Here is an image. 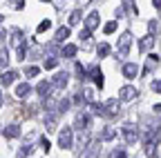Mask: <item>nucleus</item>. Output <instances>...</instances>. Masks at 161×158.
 Returning a JSON list of instances; mask_svg holds the SVG:
<instances>
[{
	"mask_svg": "<svg viewBox=\"0 0 161 158\" xmlns=\"http://www.w3.org/2000/svg\"><path fill=\"white\" fill-rule=\"evenodd\" d=\"M0 23H3V16H0Z\"/></svg>",
	"mask_w": 161,
	"mask_h": 158,
	"instance_id": "obj_43",
	"label": "nucleus"
},
{
	"mask_svg": "<svg viewBox=\"0 0 161 158\" xmlns=\"http://www.w3.org/2000/svg\"><path fill=\"white\" fill-rule=\"evenodd\" d=\"M112 158H128V156H125V151H123V149H121V151H114V154H112Z\"/></svg>",
	"mask_w": 161,
	"mask_h": 158,
	"instance_id": "obj_37",
	"label": "nucleus"
},
{
	"mask_svg": "<svg viewBox=\"0 0 161 158\" xmlns=\"http://www.w3.org/2000/svg\"><path fill=\"white\" fill-rule=\"evenodd\" d=\"M74 69H76V74H78L80 80H85V78H87V71H85V67L80 65V63H76V65H74Z\"/></svg>",
	"mask_w": 161,
	"mask_h": 158,
	"instance_id": "obj_24",
	"label": "nucleus"
},
{
	"mask_svg": "<svg viewBox=\"0 0 161 158\" xmlns=\"http://www.w3.org/2000/svg\"><path fill=\"white\" fill-rule=\"evenodd\" d=\"M0 105H3V94H0Z\"/></svg>",
	"mask_w": 161,
	"mask_h": 158,
	"instance_id": "obj_42",
	"label": "nucleus"
},
{
	"mask_svg": "<svg viewBox=\"0 0 161 158\" xmlns=\"http://www.w3.org/2000/svg\"><path fill=\"white\" fill-rule=\"evenodd\" d=\"M134 96H136V89L130 87V85H125V87L119 89V98H121V100H132Z\"/></svg>",
	"mask_w": 161,
	"mask_h": 158,
	"instance_id": "obj_10",
	"label": "nucleus"
},
{
	"mask_svg": "<svg viewBox=\"0 0 161 158\" xmlns=\"http://www.w3.org/2000/svg\"><path fill=\"white\" fill-rule=\"evenodd\" d=\"M78 36H80V40H90V36H92V33H90V31H85V29H83V31H80V33H78Z\"/></svg>",
	"mask_w": 161,
	"mask_h": 158,
	"instance_id": "obj_35",
	"label": "nucleus"
},
{
	"mask_svg": "<svg viewBox=\"0 0 161 158\" xmlns=\"http://www.w3.org/2000/svg\"><path fill=\"white\" fill-rule=\"evenodd\" d=\"M7 65H9V51L3 47L0 49V69H7Z\"/></svg>",
	"mask_w": 161,
	"mask_h": 158,
	"instance_id": "obj_20",
	"label": "nucleus"
},
{
	"mask_svg": "<svg viewBox=\"0 0 161 158\" xmlns=\"http://www.w3.org/2000/svg\"><path fill=\"white\" fill-rule=\"evenodd\" d=\"M74 103H76V105H80V103H83V96L76 94V96H74Z\"/></svg>",
	"mask_w": 161,
	"mask_h": 158,
	"instance_id": "obj_38",
	"label": "nucleus"
},
{
	"mask_svg": "<svg viewBox=\"0 0 161 158\" xmlns=\"http://www.w3.org/2000/svg\"><path fill=\"white\" fill-rule=\"evenodd\" d=\"M31 94V87H29V83H20L18 87H16V96L18 98H27Z\"/></svg>",
	"mask_w": 161,
	"mask_h": 158,
	"instance_id": "obj_15",
	"label": "nucleus"
},
{
	"mask_svg": "<svg viewBox=\"0 0 161 158\" xmlns=\"http://www.w3.org/2000/svg\"><path fill=\"white\" fill-rule=\"evenodd\" d=\"M31 151H34V147H31V143H25V145H23V149H20V151H18V156H16V158H27V156H29Z\"/></svg>",
	"mask_w": 161,
	"mask_h": 158,
	"instance_id": "obj_21",
	"label": "nucleus"
},
{
	"mask_svg": "<svg viewBox=\"0 0 161 158\" xmlns=\"http://www.w3.org/2000/svg\"><path fill=\"white\" fill-rule=\"evenodd\" d=\"M114 136H116V131H114L112 127H105V131L101 134V140H112Z\"/></svg>",
	"mask_w": 161,
	"mask_h": 158,
	"instance_id": "obj_23",
	"label": "nucleus"
},
{
	"mask_svg": "<svg viewBox=\"0 0 161 158\" xmlns=\"http://www.w3.org/2000/svg\"><path fill=\"white\" fill-rule=\"evenodd\" d=\"M36 91L43 96V98H47L49 96V91H52V83H47V80H40L38 85H36Z\"/></svg>",
	"mask_w": 161,
	"mask_h": 158,
	"instance_id": "obj_13",
	"label": "nucleus"
},
{
	"mask_svg": "<svg viewBox=\"0 0 161 158\" xmlns=\"http://www.w3.org/2000/svg\"><path fill=\"white\" fill-rule=\"evenodd\" d=\"M3 134L11 140V138H18V136H20V127H18V125H9L7 129H3Z\"/></svg>",
	"mask_w": 161,
	"mask_h": 158,
	"instance_id": "obj_18",
	"label": "nucleus"
},
{
	"mask_svg": "<svg viewBox=\"0 0 161 158\" xmlns=\"http://www.w3.org/2000/svg\"><path fill=\"white\" fill-rule=\"evenodd\" d=\"M72 140H74V136H72V129L69 127H63V129L58 131V147L69 149L72 147Z\"/></svg>",
	"mask_w": 161,
	"mask_h": 158,
	"instance_id": "obj_4",
	"label": "nucleus"
},
{
	"mask_svg": "<svg viewBox=\"0 0 161 158\" xmlns=\"http://www.w3.org/2000/svg\"><path fill=\"white\" fill-rule=\"evenodd\" d=\"M87 78H92V80L96 83V87L98 89H103V71H101V67L98 65H94L92 69H90V76Z\"/></svg>",
	"mask_w": 161,
	"mask_h": 158,
	"instance_id": "obj_7",
	"label": "nucleus"
},
{
	"mask_svg": "<svg viewBox=\"0 0 161 158\" xmlns=\"http://www.w3.org/2000/svg\"><path fill=\"white\" fill-rule=\"evenodd\" d=\"M103 31H105V33H114V31H116V23H108V25L103 27Z\"/></svg>",
	"mask_w": 161,
	"mask_h": 158,
	"instance_id": "obj_32",
	"label": "nucleus"
},
{
	"mask_svg": "<svg viewBox=\"0 0 161 158\" xmlns=\"http://www.w3.org/2000/svg\"><path fill=\"white\" fill-rule=\"evenodd\" d=\"M16 78H18V71H16V69H11V71H3V76H0V83H3L5 87H9V85L16 80Z\"/></svg>",
	"mask_w": 161,
	"mask_h": 158,
	"instance_id": "obj_12",
	"label": "nucleus"
},
{
	"mask_svg": "<svg viewBox=\"0 0 161 158\" xmlns=\"http://www.w3.org/2000/svg\"><path fill=\"white\" fill-rule=\"evenodd\" d=\"M152 45H154V38L148 33V36H143V38H141V43H139V49H141V51H148Z\"/></svg>",
	"mask_w": 161,
	"mask_h": 158,
	"instance_id": "obj_17",
	"label": "nucleus"
},
{
	"mask_svg": "<svg viewBox=\"0 0 161 158\" xmlns=\"http://www.w3.org/2000/svg\"><path fill=\"white\" fill-rule=\"evenodd\" d=\"M130 45H132V33H130V31H125L123 36L119 38V43H116V54H119L121 58H125V56H128V51H130Z\"/></svg>",
	"mask_w": 161,
	"mask_h": 158,
	"instance_id": "obj_3",
	"label": "nucleus"
},
{
	"mask_svg": "<svg viewBox=\"0 0 161 158\" xmlns=\"http://www.w3.org/2000/svg\"><path fill=\"white\" fill-rule=\"evenodd\" d=\"M14 7H16V9H23V7H25V3H23V0H18V3H14Z\"/></svg>",
	"mask_w": 161,
	"mask_h": 158,
	"instance_id": "obj_39",
	"label": "nucleus"
},
{
	"mask_svg": "<svg viewBox=\"0 0 161 158\" xmlns=\"http://www.w3.org/2000/svg\"><path fill=\"white\" fill-rule=\"evenodd\" d=\"M98 149H101V140L92 143V145H90V149H87V154H85L83 158H98Z\"/></svg>",
	"mask_w": 161,
	"mask_h": 158,
	"instance_id": "obj_19",
	"label": "nucleus"
},
{
	"mask_svg": "<svg viewBox=\"0 0 161 158\" xmlns=\"http://www.w3.org/2000/svg\"><path fill=\"white\" fill-rule=\"evenodd\" d=\"M67 71H58L56 76H54V80H52V87H56V89H65L67 87Z\"/></svg>",
	"mask_w": 161,
	"mask_h": 158,
	"instance_id": "obj_6",
	"label": "nucleus"
},
{
	"mask_svg": "<svg viewBox=\"0 0 161 158\" xmlns=\"http://www.w3.org/2000/svg\"><path fill=\"white\" fill-rule=\"evenodd\" d=\"M152 89H154L157 94H161V80H154V83H152Z\"/></svg>",
	"mask_w": 161,
	"mask_h": 158,
	"instance_id": "obj_36",
	"label": "nucleus"
},
{
	"mask_svg": "<svg viewBox=\"0 0 161 158\" xmlns=\"http://www.w3.org/2000/svg\"><path fill=\"white\" fill-rule=\"evenodd\" d=\"M108 54H110V45H108V43H101V45H98V56L105 58Z\"/></svg>",
	"mask_w": 161,
	"mask_h": 158,
	"instance_id": "obj_26",
	"label": "nucleus"
},
{
	"mask_svg": "<svg viewBox=\"0 0 161 158\" xmlns=\"http://www.w3.org/2000/svg\"><path fill=\"white\" fill-rule=\"evenodd\" d=\"M69 38V27H60L58 31H56V36H54V43L58 45V43H65Z\"/></svg>",
	"mask_w": 161,
	"mask_h": 158,
	"instance_id": "obj_14",
	"label": "nucleus"
},
{
	"mask_svg": "<svg viewBox=\"0 0 161 158\" xmlns=\"http://www.w3.org/2000/svg\"><path fill=\"white\" fill-rule=\"evenodd\" d=\"M80 18H83V13H80V11H72V16H69V25H78Z\"/></svg>",
	"mask_w": 161,
	"mask_h": 158,
	"instance_id": "obj_28",
	"label": "nucleus"
},
{
	"mask_svg": "<svg viewBox=\"0 0 161 158\" xmlns=\"http://www.w3.org/2000/svg\"><path fill=\"white\" fill-rule=\"evenodd\" d=\"M56 65H58V58H54V56L45 58V69H54Z\"/></svg>",
	"mask_w": 161,
	"mask_h": 158,
	"instance_id": "obj_27",
	"label": "nucleus"
},
{
	"mask_svg": "<svg viewBox=\"0 0 161 158\" xmlns=\"http://www.w3.org/2000/svg\"><path fill=\"white\" fill-rule=\"evenodd\" d=\"M11 38H14V47H16V58L18 60H25L27 58V49H25V36L20 29H11Z\"/></svg>",
	"mask_w": 161,
	"mask_h": 158,
	"instance_id": "obj_1",
	"label": "nucleus"
},
{
	"mask_svg": "<svg viewBox=\"0 0 161 158\" xmlns=\"http://www.w3.org/2000/svg\"><path fill=\"white\" fill-rule=\"evenodd\" d=\"M148 29H150V36H152V33H157V31H159V23H157V20H150Z\"/></svg>",
	"mask_w": 161,
	"mask_h": 158,
	"instance_id": "obj_33",
	"label": "nucleus"
},
{
	"mask_svg": "<svg viewBox=\"0 0 161 158\" xmlns=\"http://www.w3.org/2000/svg\"><path fill=\"white\" fill-rule=\"evenodd\" d=\"M3 38H5V31H3V29H0V43H3Z\"/></svg>",
	"mask_w": 161,
	"mask_h": 158,
	"instance_id": "obj_41",
	"label": "nucleus"
},
{
	"mask_svg": "<svg viewBox=\"0 0 161 158\" xmlns=\"http://www.w3.org/2000/svg\"><path fill=\"white\" fill-rule=\"evenodd\" d=\"M136 74H139V67H136L134 63L123 65V76H125V78H136Z\"/></svg>",
	"mask_w": 161,
	"mask_h": 158,
	"instance_id": "obj_16",
	"label": "nucleus"
},
{
	"mask_svg": "<svg viewBox=\"0 0 161 158\" xmlns=\"http://www.w3.org/2000/svg\"><path fill=\"white\" fill-rule=\"evenodd\" d=\"M119 114V98H110V100H105V105H101V114L103 118H114Z\"/></svg>",
	"mask_w": 161,
	"mask_h": 158,
	"instance_id": "obj_2",
	"label": "nucleus"
},
{
	"mask_svg": "<svg viewBox=\"0 0 161 158\" xmlns=\"http://www.w3.org/2000/svg\"><path fill=\"white\" fill-rule=\"evenodd\" d=\"M38 71H40L38 67H27V71H25V74H27V76L31 78V76H38Z\"/></svg>",
	"mask_w": 161,
	"mask_h": 158,
	"instance_id": "obj_34",
	"label": "nucleus"
},
{
	"mask_svg": "<svg viewBox=\"0 0 161 158\" xmlns=\"http://www.w3.org/2000/svg\"><path fill=\"white\" fill-rule=\"evenodd\" d=\"M74 125H76V129L85 131V129L90 127V116H87L85 111H78V114H76V123H74Z\"/></svg>",
	"mask_w": 161,
	"mask_h": 158,
	"instance_id": "obj_8",
	"label": "nucleus"
},
{
	"mask_svg": "<svg viewBox=\"0 0 161 158\" xmlns=\"http://www.w3.org/2000/svg\"><path fill=\"white\" fill-rule=\"evenodd\" d=\"M152 5H154V7H157V9L161 11V0H154V3H152Z\"/></svg>",
	"mask_w": 161,
	"mask_h": 158,
	"instance_id": "obj_40",
	"label": "nucleus"
},
{
	"mask_svg": "<svg viewBox=\"0 0 161 158\" xmlns=\"http://www.w3.org/2000/svg\"><path fill=\"white\" fill-rule=\"evenodd\" d=\"M76 51H78L76 45H65V47H63V56H65V58H74Z\"/></svg>",
	"mask_w": 161,
	"mask_h": 158,
	"instance_id": "obj_22",
	"label": "nucleus"
},
{
	"mask_svg": "<svg viewBox=\"0 0 161 158\" xmlns=\"http://www.w3.org/2000/svg\"><path fill=\"white\" fill-rule=\"evenodd\" d=\"M146 156H148V158H157V156H159L157 145H146Z\"/></svg>",
	"mask_w": 161,
	"mask_h": 158,
	"instance_id": "obj_25",
	"label": "nucleus"
},
{
	"mask_svg": "<svg viewBox=\"0 0 161 158\" xmlns=\"http://www.w3.org/2000/svg\"><path fill=\"white\" fill-rule=\"evenodd\" d=\"M69 109V100L65 98V100H60V105H58V114H63V111H67Z\"/></svg>",
	"mask_w": 161,
	"mask_h": 158,
	"instance_id": "obj_31",
	"label": "nucleus"
},
{
	"mask_svg": "<svg viewBox=\"0 0 161 158\" xmlns=\"http://www.w3.org/2000/svg\"><path fill=\"white\" fill-rule=\"evenodd\" d=\"M49 27H52V20H43V23L38 25V29H36V31H38V33H43V31H47Z\"/></svg>",
	"mask_w": 161,
	"mask_h": 158,
	"instance_id": "obj_29",
	"label": "nucleus"
},
{
	"mask_svg": "<svg viewBox=\"0 0 161 158\" xmlns=\"http://www.w3.org/2000/svg\"><path fill=\"white\" fill-rule=\"evenodd\" d=\"M121 131H123V136H125V143L128 145H134L136 140H139V131H136V125H123V129H121Z\"/></svg>",
	"mask_w": 161,
	"mask_h": 158,
	"instance_id": "obj_5",
	"label": "nucleus"
},
{
	"mask_svg": "<svg viewBox=\"0 0 161 158\" xmlns=\"http://www.w3.org/2000/svg\"><path fill=\"white\" fill-rule=\"evenodd\" d=\"M40 145H43L45 151H49V147H52V143H49V138H47V136H40Z\"/></svg>",
	"mask_w": 161,
	"mask_h": 158,
	"instance_id": "obj_30",
	"label": "nucleus"
},
{
	"mask_svg": "<svg viewBox=\"0 0 161 158\" xmlns=\"http://www.w3.org/2000/svg\"><path fill=\"white\" fill-rule=\"evenodd\" d=\"M96 27H98V11H92V13L85 18V31H90V33H92Z\"/></svg>",
	"mask_w": 161,
	"mask_h": 158,
	"instance_id": "obj_9",
	"label": "nucleus"
},
{
	"mask_svg": "<svg viewBox=\"0 0 161 158\" xmlns=\"http://www.w3.org/2000/svg\"><path fill=\"white\" fill-rule=\"evenodd\" d=\"M157 65H159V56H157V54H150V56H148V60H146V67H143V76H148Z\"/></svg>",
	"mask_w": 161,
	"mask_h": 158,
	"instance_id": "obj_11",
	"label": "nucleus"
}]
</instances>
